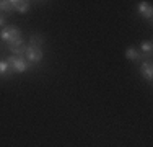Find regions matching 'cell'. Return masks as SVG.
I'll return each mask as SVG.
<instances>
[{"mask_svg":"<svg viewBox=\"0 0 153 147\" xmlns=\"http://www.w3.org/2000/svg\"><path fill=\"white\" fill-rule=\"evenodd\" d=\"M13 70L8 67V64H7V61H0V79H8V77H12Z\"/></svg>","mask_w":153,"mask_h":147,"instance_id":"ba28073f","label":"cell"},{"mask_svg":"<svg viewBox=\"0 0 153 147\" xmlns=\"http://www.w3.org/2000/svg\"><path fill=\"white\" fill-rule=\"evenodd\" d=\"M140 74H142L143 79H147L148 82H152V79H153V65H152L150 61H143V62H142Z\"/></svg>","mask_w":153,"mask_h":147,"instance_id":"277c9868","label":"cell"},{"mask_svg":"<svg viewBox=\"0 0 153 147\" xmlns=\"http://www.w3.org/2000/svg\"><path fill=\"white\" fill-rule=\"evenodd\" d=\"M126 57L129 59V61H134V62H142V52L137 49H134V47H129V49L126 51Z\"/></svg>","mask_w":153,"mask_h":147,"instance_id":"52a82bcc","label":"cell"},{"mask_svg":"<svg viewBox=\"0 0 153 147\" xmlns=\"http://www.w3.org/2000/svg\"><path fill=\"white\" fill-rule=\"evenodd\" d=\"M137 10H138V13H140L143 18L152 20V16H153V8H152V5H150L148 2H140V3H138V7H137Z\"/></svg>","mask_w":153,"mask_h":147,"instance_id":"5b68a950","label":"cell"},{"mask_svg":"<svg viewBox=\"0 0 153 147\" xmlns=\"http://www.w3.org/2000/svg\"><path fill=\"white\" fill-rule=\"evenodd\" d=\"M13 10H16L18 13H26L30 10V2L25 0H13Z\"/></svg>","mask_w":153,"mask_h":147,"instance_id":"8992f818","label":"cell"},{"mask_svg":"<svg viewBox=\"0 0 153 147\" xmlns=\"http://www.w3.org/2000/svg\"><path fill=\"white\" fill-rule=\"evenodd\" d=\"M12 51V56H15V57H21V56H25L26 54V46H20V47H15V49H10Z\"/></svg>","mask_w":153,"mask_h":147,"instance_id":"30bf717a","label":"cell"},{"mask_svg":"<svg viewBox=\"0 0 153 147\" xmlns=\"http://www.w3.org/2000/svg\"><path fill=\"white\" fill-rule=\"evenodd\" d=\"M0 10H2V12H12L13 10V0H2V2H0Z\"/></svg>","mask_w":153,"mask_h":147,"instance_id":"9c48e42d","label":"cell"},{"mask_svg":"<svg viewBox=\"0 0 153 147\" xmlns=\"http://www.w3.org/2000/svg\"><path fill=\"white\" fill-rule=\"evenodd\" d=\"M3 25H5V18H3L2 15H0V26H3Z\"/></svg>","mask_w":153,"mask_h":147,"instance_id":"4fadbf2b","label":"cell"},{"mask_svg":"<svg viewBox=\"0 0 153 147\" xmlns=\"http://www.w3.org/2000/svg\"><path fill=\"white\" fill-rule=\"evenodd\" d=\"M18 38H21V33H20V29H18L16 26H7V28H3L2 29V34H0V39H2L3 43H12V41H15V39Z\"/></svg>","mask_w":153,"mask_h":147,"instance_id":"7a4b0ae2","label":"cell"},{"mask_svg":"<svg viewBox=\"0 0 153 147\" xmlns=\"http://www.w3.org/2000/svg\"><path fill=\"white\" fill-rule=\"evenodd\" d=\"M30 46H34V47H41L42 46V36H31L30 38Z\"/></svg>","mask_w":153,"mask_h":147,"instance_id":"8fae6325","label":"cell"},{"mask_svg":"<svg viewBox=\"0 0 153 147\" xmlns=\"http://www.w3.org/2000/svg\"><path fill=\"white\" fill-rule=\"evenodd\" d=\"M7 64H8V67L12 69L13 72H16V74H23L25 70L31 69V64H30V62H26L23 57L10 56L8 59H7Z\"/></svg>","mask_w":153,"mask_h":147,"instance_id":"6da1fadb","label":"cell"},{"mask_svg":"<svg viewBox=\"0 0 153 147\" xmlns=\"http://www.w3.org/2000/svg\"><path fill=\"white\" fill-rule=\"evenodd\" d=\"M140 49L143 51V52H147V54H152V49H153L152 41H143V43L140 44Z\"/></svg>","mask_w":153,"mask_h":147,"instance_id":"7c38bea8","label":"cell"},{"mask_svg":"<svg viewBox=\"0 0 153 147\" xmlns=\"http://www.w3.org/2000/svg\"><path fill=\"white\" fill-rule=\"evenodd\" d=\"M25 56H26L30 64H38V62L42 61V51H41V47H34V46H30V44H28L26 54H25Z\"/></svg>","mask_w":153,"mask_h":147,"instance_id":"3957f363","label":"cell"}]
</instances>
